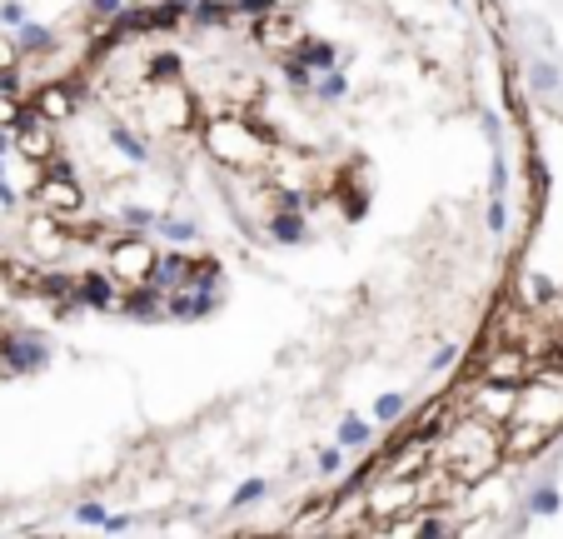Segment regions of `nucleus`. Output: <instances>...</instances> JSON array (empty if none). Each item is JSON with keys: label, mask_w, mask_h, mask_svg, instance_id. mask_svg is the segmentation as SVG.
Instances as JSON below:
<instances>
[{"label": "nucleus", "mask_w": 563, "mask_h": 539, "mask_svg": "<svg viewBox=\"0 0 563 539\" xmlns=\"http://www.w3.org/2000/svg\"><path fill=\"white\" fill-rule=\"evenodd\" d=\"M20 145H26V155H30V161H46V155H50V135H40V130H30Z\"/></svg>", "instance_id": "1"}, {"label": "nucleus", "mask_w": 563, "mask_h": 539, "mask_svg": "<svg viewBox=\"0 0 563 539\" xmlns=\"http://www.w3.org/2000/svg\"><path fill=\"white\" fill-rule=\"evenodd\" d=\"M46 200H50V205H76V190H70L66 180H60V185H50V195H46Z\"/></svg>", "instance_id": "2"}, {"label": "nucleus", "mask_w": 563, "mask_h": 539, "mask_svg": "<svg viewBox=\"0 0 563 539\" xmlns=\"http://www.w3.org/2000/svg\"><path fill=\"white\" fill-rule=\"evenodd\" d=\"M344 440H349V445H354V440H369V430L359 425V420H349V425H344Z\"/></svg>", "instance_id": "3"}]
</instances>
